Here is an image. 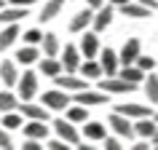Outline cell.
<instances>
[{
	"mask_svg": "<svg viewBox=\"0 0 158 150\" xmlns=\"http://www.w3.org/2000/svg\"><path fill=\"white\" fill-rule=\"evenodd\" d=\"M102 142H105V150H121V148H123V145H121L115 137H105Z\"/></svg>",
	"mask_w": 158,
	"mask_h": 150,
	"instance_id": "35",
	"label": "cell"
},
{
	"mask_svg": "<svg viewBox=\"0 0 158 150\" xmlns=\"http://www.w3.org/2000/svg\"><path fill=\"white\" fill-rule=\"evenodd\" d=\"M54 83L59 86V89H64V91H83V89H89V81L86 78H75L73 73H67V75H62L59 73L56 78H54Z\"/></svg>",
	"mask_w": 158,
	"mask_h": 150,
	"instance_id": "5",
	"label": "cell"
},
{
	"mask_svg": "<svg viewBox=\"0 0 158 150\" xmlns=\"http://www.w3.org/2000/svg\"><path fill=\"white\" fill-rule=\"evenodd\" d=\"M0 148L8 150L11 148V137H8V129H0Z\"/></svg>",
	"mask_w": 158,
	"mask_h": 150,
	"instance_id": "36",
	"label": "cell"
},
{
	"mask_svg": "<svg viewBox=\"0 0 158 150\" xmlns=\"http://www.w3.org/2000/svg\"><path fill=\"white\" fill-rule=\"evenodd\" d=\"M81 56L86 59H94L97 54H99V38H97V32H86L83 30V38H81Z\"/></svg>",
	"mask_w": 158,
	"mask_h": 150,
	"instance_id": "10",
	"label": "cell"
},
{
	"mask_svg": "<svg viewBox=\"0 0 158 150\" xmlns=\"http://www.w3.org/2000/svg\"><path fill=\"white\" fill-rule=\"evenodd\" d=\"M139 54H142L139 38H129V40H126V46L121 48V54H118V62H121V65H134Z\"/></svg>",
	"mask_w": 158,
	"mask_h": 150,
	"instance_id": "6",
	"label": "cell"
},
{
	"mask_svg": "<svg viewBox=\"0 0 158 150\" xmlns=\"http://www.w3.org/2000/svg\"><path fill=\"white\" fill-rule=\"evenodd\" d=\"M86 6H89V8H99V6H105V0H86Z\"/></svg>",
	"mask_w": 158,
	"mask_h": 150,
	"instance_id": "42",
	"label": "cell"
},
{
	"mask_svg": "<svg viewBox=\"0 0 158 150\" xmlns=\"http://www.w3.org/2000/svg\"><path fill=\"white\" fill-rule=\"evenodd\" d=\"M30 16L24 6H11V8H0V24H16L19 19Z\"/></svg>",
	"mask_w": 158,
	"mask_h": 150,
	"instance_id": "17",
	"label": "cell"
},
{
	"mask_svg": "<svg viewBox=\"0 0 158 150\" xmlns=\"http://www.w3.org/2000/svg\"><path fill=\"white\" fill-rule=\"evenodd\" d=\"M91 19H94V8L78 11V14L73 16V22H70V30H73V32H83V30L91 27Z\"/></svg>",
	"mask_w": 158,
	"mask_h": 150,
	"instance_id": "18",
	"label": "cell"
},
{
	"mask_svg": "<svg viewBox=\"0 0 158 150\" xmlns=\"http://www.w3.org/2000/svg\"><path fill=\"white\" fill-rule=\"evenodd\" d=\"M99 89L105 94H131L137 89V83L126 81L121 75H107V81H99Z\"/></svg>",
	"mask_w": 158,
	"mask_h": 150,
	"instance_id": "2",
	"label": "cell"
},
{
	"mask_svg": "<svg viewBox=\"0 0 158 150\" xmlns=\"http://www.w3.org/2000/svg\"><path fill=\"white\" fill-rule=\"evenodd\" d=\"M137 3H142V6H145V8H150V11L158 8V0H137Z\"/></svg>",
	"mask_w": 158,
	"mask_h": 150,
	"instance_id": "40",
	"label": "cell"
},
{
	"mask_svg": "<svg viewBox=\"0 0 158 150\" xmlns=\"http://www.w3.org/2000/svg\"><path fill=\"white\" fill-rule=\"evenodd\" d=\"M99 65H102V73H105V75H118V70H121L118 54H115V51H110V48H105L99 54Z\"/></svg>",
	"mask_w": 158,
	"mask_h": 150,
	"instance_id": "14",
	"label": "cell"
},
{
	"mask_svg": "<svg viewBox=\"0 0 158 150\" xmlns=\"http://www.w3.org/2000/svg\"><path fill=\"white\" fill-rule=\"evenodd\" d=\"M38 59H40L38 46H27V43H24V48L16 51V62H22V65H35Z\"/></svg>",
	"mask_w": 158,
	"mask_h": 150,
	"instance_id": "27",
	"label": "cell"
},
{
	"mask_svg": "<svg viewBox=\"0 0 158 150\" xmlns=\"http://www.w3.org/2000/svg\"><path fill=\"white\" fill-rule=\"evenodd\" d=\"M22 115H24L27 121H46V123H48V107H46V105H35L32 99L22 102Z\"/></svg>",
	"mask_w": 158,
	"mask_h": 150,
	"instance_id": "8",
	"label": "cell"
},
{
	"mask_svg": "<svg viewBox=\"0 0 158 150\" xmlns=\"http://www.w3.org/2000/svg\"><path fill=\"white\" fill-rule=\"evenodd\" d=\"M156 129H158V123H156L150 115L137 118V123H134V134H137V137H142V140H153Z\"/></svg>",
	"mask_w": 158,
	"mask_h": 150,
	"instance_id": "16",
	"label": "cell"
},
{
	"mask_svg": "<svg viewBox=\"0 0 158 150\" xmlns=\"http://www.w3.org/2000/svg\"><path fill=\"white\" fill-rule=\"evenodd\" d=\"M0 126H3V129H8V131H14V129H22V113H16V110L3 113V115H0Z\"/></svg>",
	"mask_w": 158,
	"mask_h": 150,
	"instance_id": "30",
	"label": "cell"
},
{
	"mask_svg": "<svg viewBox=\"0 0 158 150\" xmlns=\"http://www.w3.org/2000/svg\"><path fill=\"white\" fill-rule=\"evenodd\" d=\"M19 81V70H16V62L14 59H6V62H0V83L3 86H16Z\"/></svg>",
	"mask_w": 158,
	"mask_h": 150,
	"instance_id": "11",
	"label": "cell"
},
{
	"mask_svg": "<svg viewBox=\"0 0 158 150\" xmlns=\"http://www.w3.org/2000/svg\"><path fill=\"white\" fill-rule=\"evenodd\" d=\"M16 89H19V99L27 102V99H32L35 94H38V75L35 73H22L19 75V81H16Z\"/></svg>",
	"mask_w": 158,
	"mask_h": 150,
	"instance_id": "3",
	"label": "cell"
},
{
	"mask_svg": "<svg viewBox=\"0 0 158 150\" xmlns=\"http://www.w3.org/2000/svg\"><path fill=\"white\" fill-rule=\"evenodd\" d=\"M62 6H64V0H46L40 8V22H51L54 16H59V11H62Z\"/></svg>",
	"mask_w": 158,
	"mask_h": 150,
	"instance_id": "24",
	"label": "cell"
},
{
	"mask_svg": "<svg viewBox=\"0 0 158 150\" xmlns=\"http://www.w3.org/2000/svg\"><path fill=\"white\" fill-rule=\"evenodd\" d=\"M11 110H19V99H16V94H11V91H0V115H3V113H11Z\"/></svg>",
	"mask_w": 158,
	"mask_h": 150,
	"instance_id": "32",
	"label": "cell"
},
{
	"mask_svg": "<svg viewBox=\"0 0 158 150\" xmlns=\"http://www.w3.org/2000/svg\"><path fill=\"white\" fill-rule=\"evenodd\" d=\"M156 121H158V115H156Z\"/></svg>",
	"mask_w": 158,
	"mask_h": 150,
	"instance_id": "46",
	"label": "cell"
},
{
	"mask_svg": "<svg viewBox=\"0 0 158 150\" xmlns=\"http://www.w3.org/2000/svg\"><path fill=\"white\" fill-rule=\"evenodd\" d=\"M22 148H24V150H40L43 142H40V140H30V137H27V142L22 145Z\"/></svg>",
	"mask_w": 158,
	"mask_h": 150,
	"instance_id": "38",
	"label": "cell"
},
{
	"mask_svg": "<svg viewBox=\"0 0 158 150\" xmlns=\"http://www.w3.org/2000/svg\"><path fill=\"white\" fill-rule=\"evenodd\" d=\"M83 137L91 142H102L105 137H107V131H105V123H99V121H86L83 123Z\"/></svg>",
	"mask_w": 158,
	"mask_h": 150,
	"instance_id": "20",
	"label": "cell"
},
{
	"mask_svg": "<svg viewBox=\"0 0 158 150\" xmlns=\"http://www.w3.org/2000/svg\"><path fill=\"white\" fill-rule=\"evenodd\" d=\"M16 38H22V32H19V24H6V30L0 32V51L11 48Z\"/></svg>",
	"mask_w": 158,
	"mask_h": 150,
	"instance_id": "25",
	"label": "cell"
},
{
	"mask_svg": "<svg viewBox=\"0 0 158 150\" xmlns=\"http://www.w3.org/2000/svg\"><path fill=\"white\" fill-rule=\"evenodd\" d=\"M118 75H121V78H126V81H131V83L145 81V70H139L137 65H123V70H118Z\"/></svg>",
	"mask_w": 158,
	"mask_h": 150,
	"instance_id": "31",
	"label": "cell"
},
{
	"mask_svg": "<svg viewBox=\"0 0 158 150\" xmlns=\"http://www.w3.org/2000/svg\"><path fill=\"white\" fill-rule=\"evenodd\" d=\"M150 142H153V145H158V129H156V134H153V140H150Z\"/></svg>",
	"mask_w": 158,
	"mask_h": 150,
	"instance_id": "44",
	"label": "cell"
},
{
	"mask_svg": "<svg viewBox=\"0 0 158 150\" xmlns=\"http://www.w3.org/2000/svg\"><path fill=\"white\" fill-rule=\"evenodd\" d=\"M40 73L48 75V78H56L59 73H62V62H59L56 56H46L40 59Z\"/></svg>",
	"mask_w": 158,
	"mask_h": 150,
	"instance_id": "28",
	"label": "cell"
},
{
	"mask_svg": "<svg viewBox=\"0 0 158 150\" xmlns=\"http://www.w3.org/2000/svg\"><path fill=\"white\" fill-rule=\"evenodd\" d=\"M134 65L139 67V70H145V73H150V70H153V67H156V59H153V56H142V54H139V56H137V62H134Z\"/></svg>",
	"mask_w": 158,
	"mask_h": 150,
	"instance_id": "34",
	"label": "cell"
},
{
	"mask_svg": "<svg viewBox=\"0 0 158 150\" xmlns=\"http://www.w3.org/2000/svg\"><path fill=\"white\" fill-rule=\"evenodd\" d=\"M40 102H43L48 110H54V113H62V110L70 107L73 97H70V91H64V89H54V91H43Z\"/></svg>",
	"mask_w": 158,
	"mask_h": 150,
	"instance_id": "1",
	"label": "cell"
},
{
	"mask_svg": "<svg viewBox=\"0 0 158 150\" xmlns=\"http://www.w3.org/2000/svg\"><path fill=\"white\" fill-rule=\"evenodd\" d=\"M22 38H24V43H27V46H40L43 32H40V30H27V32L22 35Z\"/></svg>",
	"mask_w": 158,
	"mask_h": 150,
	"instance_id": "33",
	"label": "cell"
},
{
	"mask_svg": "<svg viewBox=\"0 0 158 150\" xmlns=\"http://www.w3.org/2000/svg\"><path fill=\"white\" fill-rule=\"evenodd\" d=\"M67 121H73V123H86V121H89V107H86V105H70V107H67Z\"/></svg>",
	"mask_w": 158,
	"mask_h": 150,
	"instance_id": "29",
	"label": "cell"
},
{
	"mask_svg": "<svg viewBox=\"0 0 158 150\" xmlns=\"http://www.w3.org/2000/svg\"><path fill=\"white\" fill-rule=\"evenodd\" d=\"M54 123V131H56V137L59 140H64L67 145H78L81 142V134H78V129H75V123L73 121H51Z\"/></svg>",
	"mask_w": 158,
	"mask_h": 150,
	"instance_id": "4",
	"label": "cell"
},
{
	"mask_svg": "<svg viewBox=\"0 0 158 150\" xmlns=\"http://www.w3.org/2000/svg\"><path fill=\"white\" fill-rule=\"evenodd\" d=\"M121 14H123V16H131V19H145V16H150V8H145L137 0H129V3L121 6Z\"/></svg>",
	"mask_w": 158,
	"mask_h": 150,
	"instance_id": "23",
	"label": "cell"
},
{
	"mask_svg": "<svg viewBox=\"0 0 158 150\" xmlns=\"http://www.w3.org/2000/svg\"><path fill=\"white\" fill-rule=\"evenodd\" d=\"M73 102L86 105V107H94V105H105V102H107V94H105V91H89V89H83V91H75Z\"/></svg>",
	"mask_w": 158,
	"mask_h": 150,
	"instance_id": "9",
	"label": "cell"
},
{
	"mask_svg": "<svg viewBox=\"0 0 158 150\" xmlns=\"http://www.w3.org/2000/svg\"><path fill=\"white\" fill-rule=\"evenodd\" d=\"M35 3H43V0H11V6H24V8H30Z\"/></svg>",
	"mask_w": 158,
	"mask_h": 150,
	"instance_id": "39",
	"label": "cell"
},
{
	"mask_svg": "<svg viewBox=\"0 0 158 150\" xmlns=\"http://www.w3.org/2000/svg\"><path fill=\"white\" fill-rule=\"evenodd\" d=\"M110 22H113V6H99V8H97V14H94V19H91L94 32H102V30H107Z\"/></svg>",
	"mask_w": 158,
	"mask_h": 150,
	"instance_id": "13",
	"label": "cell"
},
{
	"mask_svg": "<svg viewBox=\"0 0 158 150\" xmlns=\"http://www.w3.org/2000/svg\"><path fill=\"white\" fill-rule=\"evenodd\" d=\"M123 3H129V0H110V6H115V8H121Z\"/></svg>",
	"mask_w": 158,
	"mask_h": 150,
	"instance_id": "43",
	"label": "cell"
},
{
	"mask_svg": "<svg viewBox=\"0 0 158 150\" xmlns=\"http://www.w3.org/2000/svg\"><path fill=\"white\" fill-rule=\"evenodd\" d=\"M40 46H43V56H59V51H62L59 38H56L54 32H46V35H43Z\"/></svg>",
	"mask_w": 158,
	"mask_h": 150,
	"instance_id": "26",
	"label": "cell"
},
{
	"mask_svg": "<svg viewBox=\"0 0 158 150\" xmlns=\"http://www.w3.org/2000/svg\"><path fill=\"white\" fill-rule=\"evenodd\" d=\"M115 113H121L126 118H145V115H150V107L148 105H137V102H123V105L115 107Z\"/></svg>",
	"mask_w": 158,
	"mask_h": 150,
	"instance_id": "15",
	"label": "cell"
},
{
	"mask_svg": "<svg viewBox=\"0 0 158 150\" xmlns=\"http://www.w3.org/2000/svg\"><path fill=\"white\" fill-rule=\"evenodd\" d=\"M0 8H3V0H0Z\"/></svg>",
	"mask_w": 158,
	"mask_h": 150,
	"instance_id": "45",
	"label": "cell"
},
{
	"mask_svg": "<svg viewBox=\"0 0 158 150\" xmlns=\"http://www.w3.org/2000/svg\"><path fill=\"white\" fill-rule=\"evenodd\" d=\"M62 70L64 73H75L78 67H81V51L75 48V46H64V54H62Z\"/></svg>",
	"mask_w": 158,
	"mask_h": 150,
	"instance_id": "12",
	"label": "cell"
},
{
	"mask_svg": "<svg viewBox=\"0 0 158 150\" xmlns=\"http://www.w3.org/2000/svg\"><path fill=\"white\" fill-rule=\"evenodd\" d=\"M24 137L46 142V137H48V126H46V121H30V123H24Z\"/></svg>",
	"mask_w": 158,
	"mask_h": 150,
	"instance_id": "19",
	"label": "cell"
},
{
	"mask_svg": "<svg viewBox=\"0 0 158 150\" xmlns=\"http://www.w3.org/2000/svg\"><path fill=\"white\" fill-rule=\"evenodd\" d=\"M78 70L83 73L86 81H99L102 75H105V73H102V65L97 62V59H86V62H81V67H78Z\"/></svg>",
	"mask_w": 158,
	"mask_h": 150,
	"instance_id": "21",
	"label": "cell"
},
{
	"mask_svg": "<svg viewBox=\"0 0 158 150\" xmlns=\"http://www.w3.org/2000/svg\"><path fill=\"white\" fill-rule=\"evenodd\" d=\"M48 148H51V150H67L70 145H67L64 140H59V137H56V140H48Z\"/></svg>",
	"mask_w": 158,
	"mask_h": 150,
	"instance_id": "37",
	"label": "cell"
},
{
	"mask_svg": "<svg viewBox=\"0 0 158 150\" xmlns=\"http://www.w3.org/2000/svg\"><path fill=\"white\" fill-rule=\"evenodd\" d=\"M142 89H145V97L150 99V105L158 102V75L150 70V75L145 73V81H142Z\"/></svg>",
	"mask_w": 158,
	"mask_h": 150,
	"instance_id": "22",
	"label": "cell"
},
{
	"mask_svg": "<svg viewBox=\"0 0 158 150\" xmlns=\"http://www.w3.org/2000/svg\"><path fill=\"white\" fill-rule=\"evenodd\" d=\"M131 148H134V150H148V148H150V140H139L137 145H131Z\"/></svg>",
	"mask_w": 158,
	"mask_h": 150,
	"instance_id": "41",
	"label": "cell"
},
{
	"mask_svg": "<svg viewBox=\"0 0 158 150\" xmlns=\"http://www.w3.org/2000/svg\"><path fill=\"white\" fill-rule=\"evenodd\" d=\"M107 123L113 126V131L118 134V137H126V140H131L134 137V126H131V121L126 115H121V113H113V115L107 118Z\"/></svg>",
	"mask_w": 158,
	"mask_h": 150,
	"instance_id": "7",
	"label": "cell"
}]
</instances>
